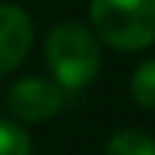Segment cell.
<instances>
[{
	"label": "cell",
	"mask_w": 155,
	"mask_h": 155,
	"mask_svg": "<svg viewBox=\"0 0 155 155\" xmlns=\"http://www.w3.org/2000/svg\"><path fill=\"white\" fill-rule=\"evenodd\" d=\"M43 58L52 72V81L61 89H69V92L89 86L104 66L98 35L81 20L55 23L46 32Z\"/></svg>",
	"instance_id": "6da1fadb"
},
{
	"label": "cell",
	"mask_w": 155,
	"mask_h": 155,
	"mask_svg": "<svg viewBox=\"0 0 155 155\" xmlns=\"http://www.w3.org/2000/svg\"><path fill=\"white\" fill-rule=\"evenodd\" d=\"M6 106L20 124H43L63 109V89L52 78L23 75L9 86Z\"/></svg>",
	"instance_id": "3957f363"
},
{
	"label": "cell",
	"mask_w": 155,
	"mask_h": 155,
	"mask_svg": "<svg viewBox=\"0 0 155 155\" xmlns=\"http://www.w3.org/2000/svg\"><path fill=\"white\" fill-rule=\"evenodd\" d=\"M92 32L118 52H144L155 43V0H92Z\"/></svg>",
	"instance_id": "7a4b0ae2"
},
{
	"label": "cell",
	"mask_w": 155,
	"mask_h": 155,
	"mask_svg": "<svg viewBox=\"0 0 155 155\" xmlns=\"http://www.w3.org/2000/svg\"><path fill=\"white\" fill-rule=\"evenodd\" d=\"M35 144L23 124L15 118H0V155H32Z\"/></svg>",
	"instance_id": "52a82bcc"
},
{
	"label": "cell",
	"mask_w": 155,
	"mask_h": 155,
	"mask_svg": "<svg viewBox=\"0 0 155 155\" xmlns=\"http://www.w3.org/2000/svg\"><path fill=\"white\" fill-rule=\"evenodd\" d=\"M129 92L141 109L155 112V58H147L144 63H138V69L132 72V81H129Z\"/></svg>",
	"instance_id": "8992f818"
},
{
	"label": "cell",
	"mask_w": 155,
	"mask_h": 155,
	"mask_svg": "<svg viewBox=\"0 0 155 155\" xmlns=\"http://www.w3.org/2000/svg\"><path fill=\"white\" fill-rule=\"evenodd\" d=\"M104 155H155V135L138 127H124L109 135Z\"/></svg>",
	"instance_id": "5b68a950"
},
{
	"label": "cell",
	"mask_w": 155,
	"mask_h": 155,
	"mask_svg": "<svg viewBox=\"0 0 155 155\" xmlns=\"http://www.w3.org/2000/svg\"><path fill=\"white\" fill-rule=\"evenodd\" d=\"M35 43V23L17 3H0V78L15 72Z\"/></svg>",
	"instance_id": "277c9868"
}]
</instances>
